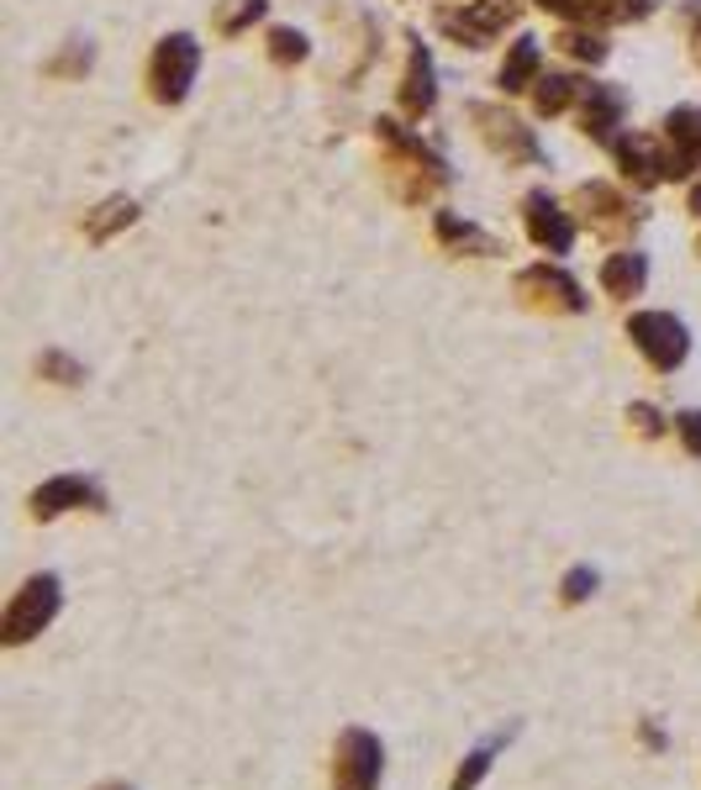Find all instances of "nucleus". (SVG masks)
Segmentation results:
<instances>
[{
	"instance_id": "nucleus-6",
	"label": "nucleus",
	"mask_w": 701,
	"mask_h": 790,
	"mask_svg": "<svg viewBox=\"0 0 701 790\" xmlns=\"http://www.w3.org/2000/svg\"><path fill=\"white\" fill-rule=\"evenodd\" d=\"M680 432H686V443L701 454V417H680Z\"/></svg>"
},
{
	"instance_id": "nucleus-4",
	"label": "nucleus",
	"mask_w": 701,
	"mask_h": 790,
	"mask_svg": "<svg viewBox=\"0 0 701 790\" xmlns=\"http://www.w3.org/2000/svg\"><path fill=\"white\" fill-rule=\"evenodd\" d=\"M496 749H501V738H496V743H486V749H475V754H470V759L454 769L449 790H475V786H480V780L490 775V764H496Z\"/></svg>"
},
{
	"instance_id": "nucleus-2",
	"label": "nucleus",
	"mask_w": 701,
	"mask_h": 790,
	"mask_svg": "<svg viewBox=\"0 0 701 790\" xmlns=\"http://www.w3.org/2000/svg\"><path fill=\"white\" fill-rule=\"evenodd\" d=\"M59 579L54 575H37V579H27L22 590H16V601L5 607V622H0V643H27V638H37L54 617H59Z\"/></svg>"
},
{
	"instance_id": "nucleus-3",
	"label": "nucleus",
	"mask_w": 701,
	"mask_h": 790,
	"mask_svg": "<svg viewBox=\"0 0 701 790\" xmlns=\"http://www.w3.org/2000/svg\"><path fill=\"white\" fill-rule=\"evenodd\" d=\"M80 501H95V490H91V486H80V480H59V486L37 490L32 512H37V517H59V512H69V506H80Z\"/></svg>"
},
{
	"instance_id": "nucleus-1",
	"label": "nucleus",
	"mask_w": 701,
	"mask_h": 790,
	"mask_svg": "<svg viewBox=\"0 0 701 790\" xmlns=\"http://www.w3.org/2000/svg\"><path fill=\"white\" fill-rule=\"evenodd\" d=\"M385 775V743L369 728L337 732L333 743V790H375Z\"/></svg>"
},
{
	"instance_id": "nucleus-5",
	"label": "nucleus",
	"mask_w": 701,
	"mask_h": 790,
	"mask_svg": "<svg viewBox=\"0 0 701 790\" xmlns=\"http://www.w3.org/2000/svg\"><path fill=\"white\" fill-rule=\"evenodd\" d=\"M591 590H596V575H591V570H575V575L565 579V601H585Z\"/></svg>"
},
{
	"instance_id": "nucleus-7",
	"label": "nucleus",
	"mask_w": 701,
	"mask_h": 790,
	"mask_svg": "<svg viewBox=\"0 0 701 790\" xmlns=\"http://www.w3.org/2000/svg\"><path fill=\"white\" fill-rule=\"evenodd\" d=\"M100 790H127V786H100Z\"/></svg>"
}]
</instances>
